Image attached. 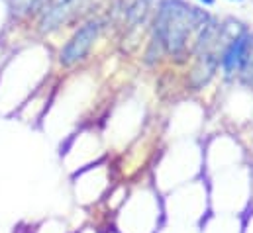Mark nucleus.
I'll use <instances>...</instances> for the list:
<instances>
[{
    "label": "nucleus",
    "mask_w": 253,
    "mask_h": 233,
    "mask_svg": "<svg viewBox=\"0 0 253 233\" xmlns=\"http://www.w3.org/2000/svg\"><path fill=\"white\" fill-rule=\"evenodd\" d=\"M232 2H244V0H232Z\"/></svg>",
    "instance_id": "39448f33"
},
{
    "label": "nucleus",
    "mask_w": 253,
    "mask_h": 233,
    "mask_svg": "<svg viewBox=\"0 0 253 233\" xmlns=\"http://www.w3.org/2000/svg\"><path fill=\"white\" fill-rule=\"evenodd\" d=\"M204 18L206 16H202L194 6L185 4L183 0H165L157 22L165 47L171 53L183 51L192 28L198 26V22Z\"/></svg>",
    "instance_id": "f257e3e1"
},
{
    "label": "nucleus",
    "mask_w": 253,
    "mask_h": 233,
    "mask_svg": "<svg viewBox=\"0 0 253 233\" xmlns=\"http://www.w3.org/2000/svg\"><path fill=\"white\" fill-rule=\"evenodd\" d=\"M252 41L253 38L248 32L240 34L238 38H234L230 41V45L226 47V51L222 55V69L226 71V75H234V73L242 71L244 61L248 57V51L252 47Z\"/></svg>",
    "instance_id": "7ed1b4c3"
},
{
    "label": "nucleus",
    "mask_w": 253,
    "mask_h": 233,
    "mask_svg": "<svg viewBox=\"0 0 253 233\" xmlns=\"http://www.w3.org/2000/svg\"><path fill=\"white\" fill-rule=\"evenodd\" d=\"M98 32H100V24L98 22H86L81 30L75 32V36L69 39V43L61 49V55H59V61L71 67L75 63H79L81 59L88 53V49L92 47V43L96 41L98 38Z\"/></svg>",
    "instance_id": "f03ea898"
},
{
    "label": "nucleus",
    "mask_w": 253,
    "mask_h": 233,
    "mask_svg": "<svg viewBox=\"0 0 253 233\" xmlns=\"http://www.w3.org/2000/svg\"><path fill=\"white\" fill-rule=\"evenodd\" d=\"M200 2H202L204 6H214V2H216V0H200Z\"/></svg>",
    "instance_id": "20e7f679"
}]
</instances>
